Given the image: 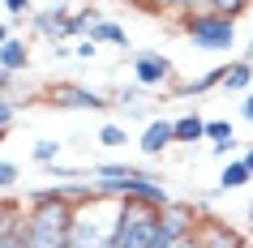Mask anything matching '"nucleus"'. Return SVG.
Listing matches in <instances>:
<instances>
[{
    "label": "nucleus",
    "mask_w": 253,
    "mask_h": 248,
    "mask_svg": "<svg viewBox=\"0 0 253 248\" xmlns=\"http://www.w3.org/2000/svg\"><path fill=\"white\" fill-rule=\"evenodd\" d=\"M90 184H94V193H103V197L146 201V206H159V210L172 206V193H168L163 176H155L146 167H133V163H94Z\"/></svg>",
    "instance_id": "obj_1"
},
{
    "label": "nucleus",
    "mask_w": 253,
    "mask_h": 248,
    "mask_svg": "<svg viewBox=\"0 0 253 248\" xmlns=\"http://www.w3.org/2000/svg\"><path fill=\"white\" fill-rule=\"evenodd\" d=\"M26 201V227H30V248H69V227H73V206L69 197H52L47 188L22 197Z\"/></svg>",
    "instance_id": "obj_2"
},
{
    "label": "nucleus",
    "mask_w": 253,
    "mask_h": 248,
    "mask_svg": "<svg viewBox=\"0 0 253 248\" xmlns=\"http://www.w3.org/2000/svg\"><path fill=\"white\" fill-rule=\"evenodd\" d=\"M120 210L125 201L120 197H103L90 193L73 206V227H69V248H112V235H116Z\"/></svg>",
    "instance_id": "obj_3"
},
{
    "label": "nucleus",
    "mask_w": 253,
    "mask_h": 248,
    "mask_svg": "<svg viewBox=\"0 0 253 248\" xmlns=\"http://www.w3.org/2000/svg\"><path fill=\"white\" fill-rule=\"evenodd\" d=\"M180 30H185L189 47H198V52H211V56H227L236 47V22L223 13H211V9H202V13H185L180 17Z\"/></svg>",
    "instance_id": "obj_4"
},
{
    "label": "nucleus",
    "mask_w": 253,
    "mask_h": 248,
    "mask_svg": "<svg viewBox=\"0 0 253 248\" xmlns=\"http://www.w3.org/2000/svg\"><path fill=\"white\" fill-rule=\"evenodd\" d=\"M155 231H159V206L125 201L116 235H112V248H150L155 244Z\"/></svg>",
    "instance_id": "obj_5"
},
{
    "label": "nucleus",
    "mask_w": 253,
    "mask_h": 248,
    "mask_svg": "<svg viewBox=\"0 0 253 248\" xmlns=\"http://www.w3.org/2000/svg\"><path fill=\"white\" fill-rule=\"evenodd\" d=\"M133 81L150 94H168V86L176 81V65L159 47H142V52H133Z\"/></svg>",
    "instance_id": "obj_6"
},
{
    "label": "nucleus",
    "mask_w": 253,
    "mask_h": 248,
    "mask_svg": "<svg viewBox=\"0 0 253 248\" xmlns=\"http://www.w3.org/2000/svg\"><path fill=\"white\" fill-rule=\"evenodd\" d=\"M47 103H56L60 111H107L112 94L78 86V81H56V86H47Z\"/></svg>",
    "instance_id": "obj_7"
},
{
    "label": "nucleus",
    "mask_w": 253,
    "mask_h": 248,
    "mask_svg": "<svg viewBox=\"0 0 253 248\" xmlns=\"http://www.w3.org/2000/svg\"><path fill=\"white\" fill-rule=\"evenodd\" d=\"M69 17H73V4L56 0V4H47V9H35V13L26 17V26L52 47V43H73V35H69Z\"/></svg>",
    "instance_id": "obj_8"
},
{
    "label": "nucleus",
    "mask_w": 253,
    "mask_h": 248,
    "mask_svg": "<svg viewBox=\"0 0 253 248\" xmlns=\"http://www.w3.org/2000/svg\"><path fill=\"white\" fill-rule=\"evenodd\" d=\"M142 154L146 158H159V154H168V150H172L176 145V129H172V116H155L146 124V129H142Z\"/></svg>",
    "instance_id": "obj_9"
},
{
    "label": "nucleus",
    "mask_w": 253,
    "mask_h": 248,
    "mask_svg": "<svg viewBox=\"0 0 253 248\" xmlns=\"http://www.w3.org/2000/svg\"><path fill=\"white\" fill-rule=\"evenodd\" d=\"M198 235H202V248H245V240H240L227 222H219V218H211V214H202V222H198Z\"/></svg>",
    "instance_id": "obj_10"
},
{
    "label": "nucleus",
    "mask_w": 253,
    "mask_h": 248,
    "mask_svg": "<svg viewBox=\"0 0 253 248\" xmlns=\"http://www.w3.org/2000/svg\"><path fill=\"white\" fill-rule=\"evenodd\" d=\"M223 69V81H219V90L223 94H249L253 90V60H245V56H236V60H227Z\"/></svg>",
    "instance_id": "obj_11"
},
{
    "label": "nucleus",
    "mask_w": 253,
    "mask_h": 248,
    "mask_svg": "<svg viewBox=\"0 0 253 248\" xmlns=\"http://www.w3.org/2000/svg\"><path fill=\"white\" fill-rule=\"evenodd\" d=\"M219 81H223V69H211V73H202V77H193V81H172L168 94H172V99H202V94L219 90Z\"/></svg>",
    "instance_id": "obj_12"
},
{
    "label": "nucleus",
    "mask_w": 253,
    "mask_h": 248,
    "mask_svg": "<svg viewBox=\"0 0 253 248\" xmlns=\"http://www.w3.org/2000/svg\"><path fill=\"white\" fill-rule=\"evenodd\" d=\"M253 184V171L245 167V158H227L223 171H219V184H214V193H240V188H249Z\"/></svg>",
    "instance_id": "obj_13"
},
{
    "label": "nucleus",
    "mask_w": 253,
    "mask_h": 248,
    "mask_svg": "<svg viewBox=\"0 0 253 248\" xmlns=\"http://www.w3.org/2000/svg\"><path fill=\"white\" fill-rule=\"evenodd\" d=\"M172 129H176V145H198V142H206V116H202V111L172 116Z\"/></svg>",
    "instance_id": "obj_14"
},
{
    "label": "nucleus",
    "mask_w": 253,
    "mask_h": 248,
    "mask_svg": "<svg viewBox=\"0 0 253 248\" xmlns=\"http://www.w3.org/2000/svg\"><path fill=\"white\" fill-rule=\"evenodd\" d=\"M82 39H90V43H107V47H120V52H129V30L120 26V22H112V17H103L99 26H90V35H82Z\"/></svg>",
    "instance_id": "obj_15"
},
{
    "label": "nucleus",
    "mask_w": 253,
    "mask_h": 248,
    "mask_svg": "<svg viewBox=\"0 0 253 248\" xmlns=\"http://www.w3.org/2000/svg\"><path fill=\"white\" fill-rule=\"evenodd\" d=\"M0 69H9V73H17V77H22V73L30 69V43L13 35V39L0 47Z\"/></svg>",
    "instance_id": "obj_16"
},
{
    "label": "nucleus",
    "mask_w": 253,
    "mask_h": 248,
    "mask_svg": "<svg viewBox=\"0 0 253 248\" xmlns=\"http://www.w3.org/2000/svg\"><path fill=\"white\" fill-rule=\"evenodd\" d=\"M103 9H99V4H86V9H73V17H69V35H73V39H82V35H90V26H99V22H103Z\"/></svg>",
    "instance_id": "obj_17"
},
{
    "label": "nucleus",
    "mask_w": 253,
    "mask_h": 248,
    "mask_svg": "<svg viewBox=\"0 0 253 248\" xmlns=\"http://www.w3.org/2000/svg\"><path fill=\"white\" fill-rule=\"evenodd\" d=\"M60 150H65V142H56V137H39V142L30 145V163L52 167V163H60Z\"/></svg>",
    "instance_id": "obj_18"
},
{
    "label": "nucleus",
    "mask_w": 253,
    "mask_h": 248,
    "mask_svg": "<svg viewBox=\"0 0 253 248\" xmlns=\"http://www.w3.org/2000/svg\"><path fill=\"white\" fill-rule=\"evenodd\" d=\"M0 248H30V227H26V206L13 214V222H9V231H4V244Z\"/></svg>",
    "instance_id": "obj_19"
},
{
    "label": "nucleus",
    "mask_w": 253,
    "mask_h": 248,
    "mask_svg": "<svg viewBox=\"0 0 253 248\" xmlns=\"http://www.w3.org/2000/svg\"><path fill=\"white\" fill-rule=\"evenodd\" d=\"M206 142H236V124L227 116H214V120H206Z\"/></svg>",
    "instance_id": "obj_20"
},
{
    "label": "nucleus",
    "mask_w": 253,
    "mask_h": 248,
    "mask_svg": "<svg viewBox=\"0 0 253 248\" xmlns=\"http://www.w3.org/2000/svg\"><path fill=\"white\" fill-rule=\"evenodd\" d=\"M142 99H150V90H142L137 81H129V86H116V90H112V103H120V107H142Z\"/></svg>",
    "instance_id": "obj_21"
},
{
    "label": "nucleus",
    "mask_w": 253,
    "mask_h": 248,
    "mask_svg": "<svg viewBox=\"0 0 253 248\" xmlns=\"http://www.w3.org/2000/svg\"><path fill=\"white\" fill-rule=\"evenodd\" d=\"M206 9H211V13H223V17H232V22H240V17L249 13L253 4H249V0H206Z\"/></svg>",
    "instance_id": "obj_22"
},
{
    "label": "nucleus",
    "mask_w": 253,
    "mask_h": 248,
    "mask_svg": "<svg viewBox=\"0 0 253 248\" xmlns=\"http://www.w3.org/2000/svg\"><path fill=\"white\" fill-rule=\"evenodd\" d=\"M99 145H129V129H125V124H116V120L99 124Z\"/></svg>",
    "instance_id": "obj_23"
},
{
    "label": "nucleus",
    "mask_w": 253,
    "mask_h": 248,
    "mask_svg": "<svg viewBox=\"0 0 253 248\" xmlns=\"http://www.w3.org/2000/svg\"><path fill=\"white\" fill-rule=\"evenodd\" d=\"M22 206H26L22 197H9V193L0 197V244H4V231H9V222H13V214H17Z\"/></svg>",
    "instance_id": "obj_24"
},
{
    "label": "nucleus",
    "mask_w": 253,
    "mask_h": 248,
    "mask_svg": "<svg viewBox=\"0 0 253 248\" xmlns=\"http://www.w3.org/2000/svg\"><path fill=\"white\" fill-rule=\"evenodd\" d=\"M17 180H22V167H17L13 158H0V193H13Z\"/></svg>",
    "instance_id": "obj_25"
},
{
    "label": "nucleus",
    "mask_w": 253,
    "mask_h": 248,
    "mask_svg": "<svg viewBox=\"0 0 253 248\" xmlns=\"http://www.w3.org/2000/svg\"><path fill=\"white\" fill-rule=\"evenodd\" d=\"M13 120H17V103H13V99H4V94H0V137H4V133L13 129Z\"/></svg>",
    "instance_id": "obj_26"
},
{
    "label": "nucleus",
    "mask_w": 253,
    "mask_h": 248,
    "mask_svg": "<svg viewBox=\"0 0 253 248\" xmlns=\"http://www.w3.org/2000/svg\"><path fill=\"white\" fill-rule=\"evenodd\" d=\"M0 4L9 9V17H13V22H22V17L35 13V0H0Z\"/></svg>",
    "instance_id": "obj_27"
},
{
    "label": "nucleus",
    "mask_w": 253,
    "mask_h": 248,
    "mask_svg": "<svg viewBox=\"0 0 253 248\" xmlns=\"http://www.w3.org/2000/svg\"><path fill=\"white\" fill-rule=\"evenodd\" d=\"M73 56H78V60H94V56H99V43H90V39H73Z\"/></svg>",
    "instance_id": "obj_28"
},
{
    "label": "nucleus",
    "mask_w": 253,
    "mask_h": 248,
    "mask_svg": "<svg viewBox=\"0 0 253 248\" xmlns=\"http://www.w3.org/2000/svg\"><path fill=\"white\" fill-rule=\"evenodd\" d=\"M17 86H22V77H17V73H9V69H0V94H4V99H13Z\"/></svg>",
    "instance_id": "obj_29"
},
{
    "label": "nucleus",
    "mask_w": 253,
    "mask_h": 248,
    "mask_svg": "<svg viewBox=\"0 0 253 248\" xmlns=\"http://www.w3.org/2000/svg\"><path fill=\"white\" fill-rule=\"evenodd\" d=\"M176 4H180V0H146L142 13H176Z\"/></svg>",
    "instance_id": "obj_30"
},
{
    "label": "nucleus",
    "mask_w": 253,
    "mask_h": 248,
    "mask_svg": "<svg viewBox=\"0 0 253 248\" xmlns=\"http://www.w3.org/2000/svg\"><path fill=\"white\" fill-rule=\"evenodd\" d=\"M240 120H245V124H253V90L245 94V103H240Z\"/></svg>",
    "instance_id": "obj_31"
},
{
    "label": "nucleus",
    "mask_w": 253,
    "mask_h": 248,
    "mask_svg": "<svg viewBox=\"0 0 253 248\" xmlns=\"http://www.w3.org/2000/svg\"><path fill=\"white\" fill-rule=\"evenodd\" d=\"M52 56H56V60H69V56H73V47H69V43H52Z\"/></svg>",
    "instance_id": "obj_32"
},
{
    "label": "nucleus",
    "mask_w": 253,
    "mask_h": 248,
    "mask_svg": "<svg viewBox=\"0 0 253 248\" xmlns=\"http://www.w3.org/2000/svg\"><path fill=\"white\" fill-rule=\"evenodd\" d=\"M9 39H13V22H0V47H4Z\"/></svg>",
    "instance_id": "obj_33"
},
{
    "label": "nucleus",
    "mask_w": 253,
    "mask_h": 248,
    "mask_svg": "<svg viewBox=\"0 0 253 248\" xmlns=\"http://www.w3.org/2000/svg\"><path fill=\"white\" fill-rule=\"evenodd\" d=\"M240 158H245V167L253 171V145H245V150H240Z\"/></svg>",
    "instance_id": "obj_34"
},
{
    "label": "nucleus",
    "mask_w": 253,
    "mask_h": 248,
    "mask_svg": "<svg viewBox=\"0 0 253 248\" xmlns=\"http://www.w3.org/2000/svg\"><path fill=\"white\" fill-rule=\"evenodd\" d=\"M245 222H249V227H253V201H249V206H245Z\"/></svg>",
    "instance_id": "obj_35"
},
{
    "label": "nucleus",
    "mask_w": 253,
    "mask_h": 248,
    "mask_svg": "<svg viewBox=\"0 0 253 248\" xmlns=\"http://www.w3.org/2000/svg\"><path fill=\"white\" fill-rule=\"evenodd\" d=\"M245 60H253V39H249V43H245Z\"/></svg>",
    "instance_id": "obj_36"
},
{
    "label": "nucleus",
    "mask_w": 253,
    "mask_h": 248,
    "mask_svg": "<svg viewBox=\"0 0 253 248\" xmlns=\"http://www.w3.org/2000/svg\"><path fill=\"white\" fill-rule=\"evenodd\" d=\"M125 4H137V9H142V4H146V0H125Z\"/></svg>",
    "instance_id": "obj_37"
},
{
    "label": "nucleus",
    "mask_w": 253,
    "mask_h": 248,
    "mask_svg": "<svg viewBox=\"0 0 253 248\" xmlns=\"http://www.w3.org/2000/svg\"><path fill=\"white\" fill-rule=\"evenodd\" d=\"M249 4H253V0H249Z\"/></svg>",
    "instance_id": "obj_38"
}]
</instances>
